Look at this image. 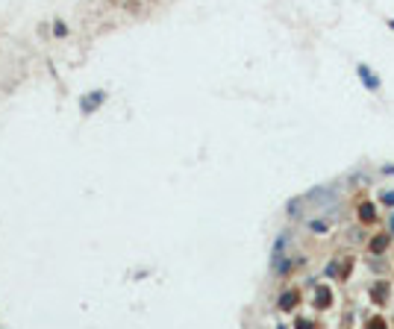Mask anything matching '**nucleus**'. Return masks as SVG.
I'll return each mask as SVG.
<instances>
[{
	"instance_id": "f257e3e1",
	"label": "nucleus",
	"mask_w": 394,
	"mask_h": 329,
	"mask_svg": "<svg viewBox=\"0 0 394 329\" xmlns=\"http://www.w3.org/2000/svg\"><path fill=\"white\" fill-rule=\"evenodd\" d=\"M103 100H106V94H103V91H94V94H88V97H82V100H79V109H82L85 115H91V112H94Z\"/></svg>"
},
{
	"instance_id": "f03ea898",
	"label": "nucleus",
	"mask_w": 394,
	"mask_h": 329,
	"mask_svg": "<svg viewBox=\"0 0 394 329\" xmlns=\"http://www.w3.org/2000/svg\"><path fill=\"white\" fill-rule=\"evenodd\" d=\"M356 71H359V79H362V82H365V85H368L371 91H380V79L374 76V71H371L368 65H359Z\"/></svg>"
},
{
	"instance_id": "7ed1b4c3",
	"label": "nucleus",
	"mask_w": 394,
	"mask_h": 329,
	"mask_svg": "<svg viewBox=\"0 0 394 329\" xmlns=\"http://www.w3.org/2000/svg\"><path fill=\"white\" fill-rule=\"evenodd\" d=\"M297 300H300V297H297V291H286V294L280 297V309H283V312H291Z\"/></svg>"
},
{
	"instance_id": "20e7f679",
	"label": "nucleus",
	"mask_w": 394,
	"mask_h": 329,
	"mask_svg": "<svg viewBox=\"0 0 394 329\" xmlns=\"http://www.w3.org/2000/svg\"><path fill=\"white\" fill-rule=\"evenodd\" d=\"M374 215H377V212H374V203H362V206H359V218H362V221H374Z\"/></svg>"
},
{
	"instance_id": "39448f33",
	"label": "nucleus",
	"mask_w": 394,
	"mask_h": 329,
	"mask_svg": "<svg viewBox=\"0 0 394 329\" xmlns=\"http://www.w3.org/2000/svg\"><path fill=\"white\" fill-rule=\"evenodd\" d=\"M309 229H312L315 235H324V232L330 229V221H309Z\"/></svg>"
},
{
	"instance_id": "423d86ee",
	"label": "nucleus",
	"mask_w": 394,
	"mask_h": 329,
	"mask_svg": "<svg viewBox=\"0 0 394 329\" xmlns=\"http://www.w3.org/2000/svg\"><path fill=\"white\" fill-rule=\"evenodd\" d=\"M315 306H318V309H324V306H330V291H327V288L315 294Z\"/></svg>"
},
{
	"instance_id": "0eeeda50",
	"label": "nucleus",
	"mask_w": 394,
	"mask_h": 329,
	"mask_svg": "<svg viewBox=\"0 0 394 329\" xmlns=\"http://www.w3.org/2000/svg\"><path fill=\"white\" fill-rule=\"evenodd\" d=\"M383 206H394V191H383Z\"/></svg>"
},
{
	"instance_id": "6e6552de",
	"label": "nucleus",
	"mask_w": 394,
	"mask_h": 329,
	"mask_svg": "<svg viewBox=\"0 0 394 329\" xmlns=\"http://www.w3.org/2000/svg\"><path fill=\"white\" fill-rule=\"evenodd\" d=\"M389 229H392V235H394V215H392V221H389Z\"/></svg>"
},
{
	"instance_id": "1a4fd4ad",
	"label": "nucleus",
	"mask_w": 394,
	"mask_h": 329,
	"mask_svg": "<svg viewBox=\"0 0 394 329\" xmlns=\"http://www.w3.org/2000/svg\"><path fill=\"white\" fill-rule=\"evenodd\" d=\"M386 174H394V168H392V165H386Z\"/></svg>"
},
{
	"instance_id": "9d476101",
	"label": "nucleus",
	"mask_w": 394,
	"mask_h": 329,
	"mask_svg": "<svg viewBox=\"0 0 394 329\" xmlns=\"http://www.w3.org/2000/svg\"><path fill=\"white\" fill-rule=\"evenodd\" d=\"M389 26H392V29H394V21H389Z\"/></svg>"
}]
</instances>
